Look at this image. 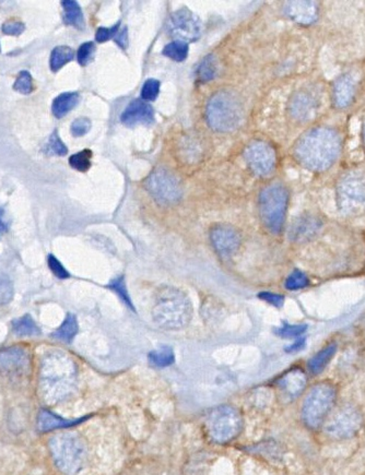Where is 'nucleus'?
<instances>
[{
  "label": "nucleus",
  "mask_w": 365,
  "mask_h": 475,
  "mask_svg": "<svg viewBox=\"0 0 365 475\" xmlns=\"http://www.w3.org/2000/svg\"><path fill=\"white\" fill-rule=\"evenodd\" d=\"M152 317L160 328L175 332L186 328L192 317V305L184 292L166 286L156 294Z\"/></svg>",
  "instance_id": "7ed1b4c3"
},
{
  "label": "nucleus",
  "mask_w": 365,
  "mask_h": 475,
  "mask_svg": "<svg viewBox=\"0 0 365 475\" xmlns=\"http://www.w3.org/2000/svg\"><path fill=\"white\" fill-rule=\"evenodd\" d=\"M336 388L330 382H320L311 389L303 401L302 421L306 428L320 430L330 418L336 404Z\"/></svg>",
  "instance_id": "423d86ee"
},
{
  "label": "nucleus",
  "mask_w": 365,
  "mask_h": 475,
  "mask_svg": "<svg viewBox=\"0 0 365 475\" xmlns=\"http://www.w3.org/2000/svg\"><path fill=\"white\" fill-rule=\"evenodd\" d=\"M356 93V82L354 78L344 75L339 78L334 86V100L339 107L349 105Z\"/></svg>",
  "instance_id": "412c9836"
},
{
  "label": "nucleus",
  "mask_w": 365,
  "mask_h": 475,
  "mask_svg": "<svg viewBox=\"0 0 365 475\" xmlns=\"http://www.w3.org/2000/svg\"><path fill=\"white\" fill-rule=\"evenodd\" d=\"M304 346H306V340H304V339H300V340L294 342V344H291L290 346H288V348H286V352L291 353L299 352V351H301L304 348Z\"/></svg>",
  "instance_id": "de8ad7c7"
},
{
  "label": "nucleus",
  "mask_w": 365,
  "mask_h": 475,
  "mask_svg": "<svg viewBox=\"0 0 365 475\" xmlns=\"http://www.w3.org/2000/svg\"><path fill=\"white\" fill-rule=\"evenodd\" d=\"M149 360L151 364L156 368H168L173 364L175 360L173 350L170 346H162L158 350L152 351L149 354Z\"/></svg>",
  "instance_id": "c756f323"
},
{
  "label": "nucleus",
  "mask_w": 365,
  "mask_h": 475,
  "mask_svg": "<svg viewBox=\"0 0 365 475\" xmlns=\"http://www.w3.org/2000/svg\"><path fill=\"white\" fill-rule=\"evenodd\" d=\"M62 6L64 8V21L77 29H83V13L77 1L64 0L62 1Z\"/></svg>",
  "instance_id": "393cba45"
},
{
  "label": "nucleus",
  "mask_w": 365,
  "mask_h": 475,
  "mask_svg": "<svg viewBox=\"0 0 365 475\" xmlns=\"http://www.w3.org/2000/svg\"><path fill=\"white\" fill-rule=\"evenodd\" d=\"M340 149L342 139L335 130L316 128L301 138L294 150V156L304 168L322 172L336 162Z\"/></svg>",
  "instance_id": "f03ea898"
},
{
  "label": "nucleus",
  "mask_w": 365,
  "mask_h": 475,
  "mask_svg": "<svg viewBox=\"0 0 365 475\" xmlns=\"http://www.w3.org/2000/svg\"><path fill=\"white\" fill-rule=\"evenodd\" d=\"M48 151H51L52 153L59 156H64L67 154V147H66L64 142L60 139L59 136H58L57 130H54L53 134H52L51 137H50Z\"/></svg>",
  "instance_id": "a19ab883"
},
{
  "label": "nucleus",
  "mask_w": 365,
  "mask_h": 475,
  "mask_svg": "<svg viewBox=\"0 0 365 475\" xmlns=\"http://www.w3.org/2000/svg\"><path fill=\"white\" fill-rule=\"evenodd\" d=\"M114 41L120 45V48H127L128 46V31L127 28H124L123 30L120 29V31L114 36Z\"/></svg>",
  "instance_id": "49530a36"
},
{
  "label": "nucleus",
  "mask_w": 365,
  "mask_h": 475,
  "mask_svg": "<svg viewBox=\"0 0 365 475\" xmlns=\"http://www.w3.org/2000/svg\"><path fill=\"white\" fill-rule=\"evenodd\" d=\"M15 294V288L11 278L5 274H0V305L11 302Z\"/></svg>",
  "instance_id": "72a5a7b5"
},
{
  "label": "nucleus",
  "mask_w": 365,
  "mask_h": 475,
  "mask_svg": "<svg viewBox=\"0 0 365 475\" xmlns=\"http://www.w3.org/2000/svg\"><path fill=\"white\" fill-rule=\"evenodd\" d=\"M91 150H83L70 156L69 164L74 170L79 172H87L91 168Z\"/></svg>",
  "instance_id": "473e14b6"
},
{
  "label": "nucleus",
  "mask_w": 365,
  "mask_h": 475,
  "mask_svg": "<svg viewBox=\"0 0 365 475\" xmlns=\"http://www.w3.org/2000/svg\"><path fill=\"white\" fill-rule=\"evenodd\" d=\"M86 420V418H80V420H65V418H59V416H54L52 413L47 411H42L39 416V428L41 430H51L55 428H70L72 425L79 424L82 421Z\"/></svg>",
  "instance_id": "b1692460"
},
{
  "label": "nucleus",
  "mask_w": 365,
  "mask_h": 475,
  "mask_svg": "<svg viewBox=\"0 0 365 475\" xmlns=\"http://www.w3.org/2000/svg\"><path fill=\"white\" fill-rule=\"evenodd\" d=\"M308 286V278L303 272L296 270L286 280V288L289 291H298Z\"/></svg>",
  "instance_id": "e433bc0d"
},
{
  "label": "nucleus",
  "mask_w": 365,
  "mask_h": 475,
  "mask_svg": "<svg viewBox=\"0 0 365 475\" xmlns=\"http://www.w3.org/2000/svg\"><path fill=\"white\" fill-rule=\"evenodd\" d=\"M48 448L56 468L66 475H75L87 460V447L79 435L59 433L52 437Z\"/></svg>",
  "instance_id": "20e7f679"
},
{
  "label": "nucleus",
  "mask_w": 365,
  "mask_h": 475,
  "mask_svg": "<svg viewBox=\"0 0 365 475\" xmlns=\"http://www.w3.org/2000/svg\"><path fill=\"white\" fill-rule=\"evenodd\" d=\"M338 204L346 213H358L365 208V178L350 174L339 182Z\"/></svg>",
  "instance_id": "9b49d317"
},
{
  "label": "nucleus",
  "mask_w": 365,
  "mask_h": 475,
  "mask_svg": "<svg viewBox=\"0 0 365 475\" xmlns=\"http://www.w3.org/2000/svg\"><path fill=\"white\" fill-rule=\"evenodd\" d=\"M258 298L264 302L268 303L270 305L278 308L282 307L284 303V296L272 293V292H262V293L258 294Z\"/></svg>",
  "instance_id": "a18cd8bd"
},
{
  "label": "nucleus",
  "mask_w": 365,
  "mask_h": 475,
  "mask_svg": "<svg viewBox=\"0 0 365 475\" xmlns=\"http://www.w3.org/2000/svg\"><path fill=\"white\" fill-rule=\"evenodd\" d=\"M337 352V346L335 344L325 346L324 348L315 354L310 360H308V370L312 374L318 375L322 373L326 368L327 365L330 364V360L334 358Z\"/></svg>",
  "instance_id": "5701e85b"
},
{
  "label": "nucleus",
  "mask_w": 365,
  "mask_h": 475,
  "mask_svg": "<svg viewBox=\"0 0 365 475\" xmlns=\"http://www.w3.org/2000/svg\"><path fill=\"white\" fill-rule=\"evenodd\" d=\"M320 228V220L314 216H302L291 226L290 238L294 242H304L318 233Z\"/></svg>",
  "instance_id": "aec40b11"
},
{
  "label": "nucleus",
  "mask_w": 365,
  "mask_h": 475,
  "mask_svg": "<svg viewBox=\"0 0 365 475\" xmlns=\"http://www.w3.org/2000/svg\"><path fill=\"white\" fill-rule=\"evenodd\" d=\"M320 107V101L310 91H300L291 101V113L296 119L308 120L314 117Z\"/></svg>",
  "instance_id": "dca6fc26"
},
{
  "label": "nucleus",
  "mask_w": 365,
  "mask_h": 475,
  "mask_svg": "<svg viewBox=\"0 0 365 475\" xmlns=\"http://www.w3.org/2000/svg\"><path fill=\"white\" fill-rule=\"evenodd\" d=\"M28 353L20 348H9L0 351V372L17 374L25 370L29 365Z\"/></svg>",
  "instance_id": "f3484780"
},
{
  "label": "nucleus",
  "mask_w": 365,
  "mask_h": 475,
  "mask_svg": "<svg viewBox=\"0 0 365 475\" xmlns=\"http://www.w3.org/2000/svg\"><path fill=\"white\" fill-rule=\"evenodd\" d=\"M144 187L158 204L171 206L182 197L180 180L166 168H156L148 176Z\"/></svg>",
  "instance_id": "6e6552de"
},
{
  "label": "nucleus",
  "mask_w": 365,
  "mask_h": 475,
  "mask_svg": "<svg viewBox=\"0 0 365 475\" xmlns=\"http://www.w3.org/2000/svg\"><path fill=\"white\" fill-rule=\"evenodd\" d=\"M75 57V52L69 46H57L52 51L50 67L53 72L62 69Z\"/></svg>",
  "instance_id": "a878e982"
},
{
  "label": "nucleus",
  "mask_w": 365,
  "mask_h": 475,
  "mask_svg": "<svg viewBox=\"0 0 365 475\" xmlns=\"http://www.w3.org/2000/svg\"><path fill=\"white\" fill-rule=\"evenodd\" d=\"M284 11L289 18L298 23H312L318 17V6L312 1H289Z\"/></svg>",
  "instance_id": "a211bd4d"
},
{
  "label": "nucleus",
  "mask_w": 365,
  "mask_h": 475,
  "mask_svg": "<svg viewBox=\"0 0 365 475\" xmlns=\"http://www.w3.org/2000/svg\"><path fill=\"white\" fill-rule=\"evenodd\" d=\"M13 89L22 94H30L33 92V79L29 71H21L16 79Z\"/></svg>",
  "instance_id": "c9c22d12"
},
{
  "label": "nucleus",
  "mask_w": 365,
  "mask_h": 475,
  "mask_svg": "<svg viewBox=\"0 0 365 475\" xmlns=\"http://www.w3.org/2000/svg\"><path fill=\"white\" fill-rule=\"evenodd\" d=\"M120 122L126 126L150 125L154 122L152 106L144 100L136 99L128 104L120 115Z\"/></svg>",
  "instance_id": "2eb2a0df"
},
{
  "label": "nucleus",
  "mask_w": 365,
  "mask_h": 475,
  "mask_svg": "<svg viewBox=\"0 0 365 475\" xmlns=\"http://www.w3.org/2000/svg\"><path fill=\"white\" fill-rule=\"evenodd\" d=\"M306 382L308 378L306 373L301 370H292L279 380L278 386L284 396L294 399L302 394L306 389Z\"/></svg>",
  "instance_id": "6ab92c4d"
},
{
  "label": "nucleus",
  "mask_w": 365,
  "mask_h": 475,
  "mask_svg": "<svg viewBox=\"0 0 365 475\" xmlns=\"http://www.w3.org/2000/svg\"><path fill=\"white\" fill-rule=\"evenodd\" d=\"M1 29L6 35L18 36L23 33L25 25L20 21H7L3 24Z\"/></svg>",
  "instance_id": "c03bdc74"
},
{
  "label": "nucleus",
  "mask_w": 365,
  "mask_h": 475,
  "mask_svg": "<svg viewBox=\"0 0 365 475\" xmlns=\"http://www.w3.org/2000/svg\"><path fill=\"white\" fill-rule=\"evenodd\" d=\"M95 49V44L93 42H87V43L82 44L77 52V59L79 65L87 66L93 58Z\"/></svg>",
  "instance_id": "58836bf2"
},
{
  "label": "nucleus",
  "mask_w": 365,
  "mask_h": 475,
  "mask_svg": "<svg viewBox=\"0 0 365 475\" xmlns=\"http://www.w3.org/2000/svg\"><path fill=\"white\" fill-rule=\"evenodd\" d=\"M79 99L80 95L77 92H66L60 94L54 100L52 105L54 116L56 118H63L79 103Z\"/></svg>",
  "instance_id": "4be33fe9"
},
{
  "label": "nucleus",
  "mask_w": 365,
  "mask_h": 475,
  "mask_svg": "<svg viewBox=\"0 0 365 475\" xmlns=\"http://www.w3.org/2000/svg\"><path fill=\"white\" fill-rule=\"evenodd\" d=\"M362 425V414L358 408L346 404L327 418L324 430L327 436L332 440H344L356 436Z\"/></svg>",
  "instance_id": "1a4fd4ad"
},
{
  "label": "nucleus",
  "mask_w": 365,
  "mask_h": 475,
  "mask_svg": "<svg viewBox=\"0 0 365 475\" xmlns=\"http://www.w3.org/2000/svg\"><path fill=\"white\" fill-rule=\"evenodd\" d=\"M120 23L115 24L112 28H99L95 34L96 42L104 43V42H108V40L114 39V36L120 31Z\"/></svg>",
  "instance_id": "37998d69"
},
{
  "label": "nucleus",
  "mask_w": 365,
  "mask_h": 475,
  "mask_svg": "<svg viewBox=\"0 0 365 475\" xmlns=\"http://www.w3.org/2000/svg\"><path fill=\"white\" fill-rule=\"evenodd\" d=\"M77 384L75 360L64 352L44 356L39 375L40 394L46 404L55 406L71 396Z\"/></svg>",
  "instance_id": "f257e3e1"
},
{
  "label": "nucleus",
  "mask_w": 365,
  "mask_h": 475,
  "mask_svg": "<svg viewBox=\"0 0 365 475\" xmlns=\"http://www.w3.org/2000/svg\"><path fill=\"white\" fill-rule=\"evenodd\" d=\"M308 326L306 324H284L280 328L276 329L277 336L282 338H300L306 334Z\"/></svg>",
  "instance_id": "f704fd0d"
},
{
  "label": "nucleus",
  "mask_w": 365,
  "mask_h": 475,
  "mask_svg": "<svg viewBox=\"0 0 365 475\" xmlns=\"http://www.w3.org/2000/svg\"><path fill=\"white\" fill-rule=\"evenodd\" d=\"M218 74V63L214 55H207L204 59L200 61L196 70V77L199 81H212L216 78Z\"/></svg>",
  "instance_id": "c85d7f7f"
},
{
  "label": "nucleus",
  "mask_w": 365,
  "mask_h": 475,
  "mask_svg": "<svg viewBox=\"0 0 365 475\" xmlns=\"http://www.w3.org/2000/svg\"><path fill=\"white\" fill-rule=\"evenodd\" d=\"M108 288H111L113 292H115L120 296L122 302L125 304L127 307L132 310H135V306L132 304V298L128 293L127 286H126L125 276H120L118 278H114L111 283L108 284Z\"/></svg>",
  "instance_id": "2f4dec72"
},
{
  "label": "nucleus",
  "mask_w": 365,
  "mask_h": 475,
  "mask_svg": "<svg viewBox=\"0 0 365 475\" xmlns=\"http://www.w3.org/2000/svg\"><path fill=\"white\" fill-rule=\"evenodd\" d=\"M210 240L216 252L222 257H230L241 246L240 234L233 228L218 225L210 232Z\"/></svg>",
  "instance_id": "4468645a"
},
{
  "label": "nucleus",
  "mask_w": 365,
  "mask_h": 475,
  "mask_svg": "<svg viewBox=\"0 0 365 475\" xmlns=\"http://www.w3.org/2000/svg\"><path fill=\"white\" fill-rule=\"evenodd\" d=\"M207 428L212 440L218 442H228L240 433L242 418L240 413L232 406H219L210 413Z\"/></svg>",
  "instance_id": "9d476101"
},
{
  "label": "nucleus",
  "mask_w": 365,
  "mask_h": 475,
  "mask_svg": "<svg viewBox=\"0 0 365 475\" xmlns=\"http://www.w3.org/2000/svg\"><path fill=\"white\" fill-rule=\"evenodd\" d=\"M168 30L175 41L188 44L199 39L202 21L194 12L187 8H182L172 13L168 19Z\"/></svg>",
  "instance_id": "f8f14e48"
},
{
  "label": "nucleus",
  "mask_w": 365,
  "mask_h": 475,
  "mask_svg": "<svg viewBox=\"0 0 365 475\" xmlns=\"http://www.w3.org/2000/svg\"><path fill=\"white\" fill-rule=\"evenodd\" d=\"M207 120L212 129L230 132L238 129L244 118L242 102L230 91H220L212 96L207 105Z\"/></svg>",
  "instance_id": "39448f33"
},
{
  "label": "nucleus",
  "mask_w": 365,
  "mask_h": 475,
  "mask_svg": "<svg viewBox=\"0 0 365 475\" xmlns=\"http://www.w3.org/2000/svg\"><path fill=\"white\" fill-rule=\"evenodd\" d=\"M12 329H13V332L19 336H34L41 334V330L30 315H24L21 318L13 320Z\"/></svg>",
  "instance_id": "bb28decb"
},
{
  "label": "nucleus",
  "mask_w": 365,
  "mask_h": 475,
  "mask_svg": "<svg viewBox=\"0 0 365 475\" xmlns=\"http://www.w3.org/2000/svg\"><path fill=\"white\" fill-rule=\"evenodd\" d=\"M90 129H91V120L87 117H81L78 118L71 124L70 131L74 137H82V136L87 135Z\"/></svg>",
  "instance_id": "ea45409f"
},
{
  "label": "nucleus",
  "mask_w": 365,
  "mask_h": 475,
  "mask_svg": "<svg viewBox=\"0 0 365 475\" xmlns=\"http://www.w3.org/2000/svg\"><path fill=\"white\" fill-rule=\"evenodd\" d=\"M160 92V81L156 79H148L141 89V98L144 101L151 102L156 100Z\"/></svg>",
  "instance_id": "4c0bfd02"
},
{
  "label": "nucleus",
  "mask_w": 365,
  "mask_h": 475,
  "mask_svg": "<svg viewBox=\"0 0 365 475\" xmlns=\"http://www.w3.org/2000/svg\"><path fill=\"white\" fill-rule=\"evenodd\" d=\"M78 330H79V327H78L77 318H76L75 315L68 314L63 324H60L59 328L54 332L53 336L58 340L70 342L78 334Z\"/></svg>",
  "instance_id": "cd10ccee"
},
{
  "label": "nucleus",
  "mask_w": 365,
  "mask_h": 475,
  "mask_svg": "<svg viewBox=\"0 0 365 475\" xmlns=\"http://www.w3.org/2000/svg\"><path fill=\"white\" fill-rule=\"evenodd\" d=\"M47 262L48 266H50V269H51V271L53 272V274H55L57 278H69V272L65 269V266L62 264V262H60L59 260H58L57 258L54 256V254H50V256H48Z\"/></svg>",
  "instance_id": "79ce46f5"
},
{
  "label": "nucleus",
  "mask_w": 365,
  "mask_h": 475,
  "mask_svg": "<svg viewBox=\"0 0 365 475\" xmlns=\"http://www.w3.org/2000/svg\"><path fill=\"white\" fill-rule=\"evenodd\" d=\"M244 158L253 173L258 176L270 175L276 166V152L264 141H253L244 151Z\"/></svg>",
  "instance_id": "ddd939ff"
},
{
  "label": "nucleus",
  "mask_w": 365,
  "mask_h": 475,
  "mask_svg": "<svg viewBox=\"0 0 365 475\" xmlns=\"http://www.w3.org/2000/svg\"><path fill=\"white\" fill-rule=\"evenodd\" d=\"M289 194L282 184H272L260 194V213L262 223L272 233H282L286 222Z\"/></svg>",
  "instance_id": "0eeeda50"
},
{
  "label": "nucleus",
  "mask_w": 365,
  "mask_h": 475,
  "mask_svg": "<svg viewBox=\"0 0 365 475\" xmlns=\"http://www.w3.org/2000/svg\"><path fill=\"white\" fill-rule=\"evenodd\" d=\"M188 51V44L184 43V42L174 41L171 43H168L166 47L163 48L164 56L166 57L171 58L174 61H178V63H182L184 60L187 58Z\"/></svg>",
  "instance_id": "7c9ffc66"
}]
</instances>
